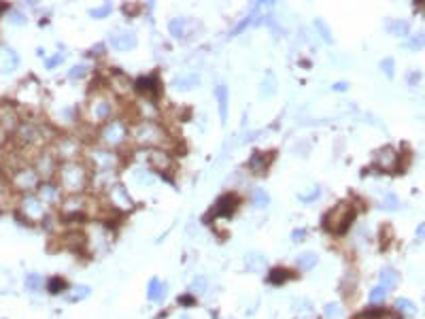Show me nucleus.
Listing matches in <instances>:
<instances>
[{
	"label": "nucleus",
	"mask_w": 425,
	"mask_h": 319,
	"mask_svg": "<svg viewBox=\"0 0 425 319\" xmlns=\"http://www.w3.org/2000/svg\"><path fill=\"white\" fill-rule=\"evenodd\" d=\"M251 202L255 209H266L270 204V194H268L264 188H255L251 194Z\"/></svg>",
	"instance_id": "nucleus-25"
},
{
	"label": "nucleus",
	"mask_w": 425,
	"mask_h": 319,
	"mask_svg": "<svg viewBox=\"0 0 425 319\" xmlns=\"http://www.w3.org/2000/svg\"><path fill=\"white\" fill-rule=\"evenodd\" d=\"M381 70L391 79L393 77V70H396V66H393V58H385V60H383L381 62Z\"/></svg>",
	"instance_id": "nucleus-48"
},
{
	"label": "nucleus",
	"mask_w": 425,
	"mask_h": 319,
	"mask_svg": "<svg viewBox=\"0 0 425 319\" xmlns=\"http://www.w3.org/2000/svg\"><path fill=\"white\" fill-rule=\"evenodd\" d=\"M132 139L136 141L138 145L155 149V145H162V143L166 141V132L162 130L160 123H155V121H140V123L134 126Z\"/></svg>",
	"instance_id": "nucleus-3"
},
{
	"label": "nucleus",
	"mask_w": 425,
	"mask_h": 319,
	"mask_svg": "<svg viewBox=\"0 0 425 319\" xmlns=\"http://www.w3.org/2000/svg\"><path fill=\"white\" fill-rule=\"evenodd\" d=\"M298 198L302 200V202L315 200V198H319V188H313V192H310V194H298Z\"/></svg>",
	"instance_id": "nucleus-50"
},
{
	"label": "nucleus",
	"mask_w": 425,
	"mask_h": 319,
	"mask_svg": "<svg viewBox=\"0 0 425 319\" xmlns=\"http://www.w3.org/2000/svg\"><path fill=\"white\" fill-rule=\"evenodd\" d=\"M7 19H9V24H13V26H26V22H28L26 15L22 11H17V9H11Z\"/></svg>",
	"instance_id": "nucleus-41"
},
{
	"label": "nucleus",
	"mask_w": 425,
	"mask_h": 319,
	"mask_svg": "<svg viewBox=\"0 0 425 319\" xmlns=\"http://www.w3.org/2000/svg\"><path fill=\"white\" fill-rule=\"evenodd\" d=\"M24 285H26V290H28V292L38 294V292L45 287V281H43V277H40L38 272H28V275H26V279H24Z\"/></svg>",
	"instance_id": "nucleus-24"
},
{
	"label": "nucleus",
	"mask_w": 425,
	"mask_h": 319,
	"mask_svg": "<svg viewBox=\"0 0 425 319\" xmlns=\"http://www.w3.org/2000/svg\"><path fill=\"white\" fill-rule=\"evenodd\" d=\"M353 219H355L353 204H351V202H340L332 211H327L323 223H325V230L334 232V234H343V232L349 230V225H351Z\"/></svg>",
	"instance_id": "nucleus-2"
},
{
	"label": "nucleus",
	"mask_w": 425,
	"mask_h": 319,
	"mask_svg": "<svg viewBox=\"0 0 425 319\" xmlns=\"http://www.w3.org/2000/svg\"><path fill=\"white\" fill-rule=\"evenodd\" d=\"M36 56H38V58H45V49L38 47V49H36Z\"/></svg>",
	"instance_id": "nucleus-54"
},
{
	"label": "nucleus",
	"mask_w": 425,
	"mask_h": 319,
	"mask_svg": "<svg viewBox=\"0 0 425 319\" xmlns=\"http://www.w3.org/2000/svg\"><path fill=\"white\" fill-rule=\"evenodd\" d=\"M89 160L94 164V168L98 172H113L117 166V156L113 151H107V149H91L89 153Z\"/></svg>",
	"instance_id": "nucleus-5"
},
{
	"label": "nucleus",
	"mask_w": 425,
	"mask_h": 319,
	"mask_svg": "<svg viewBox=\"0 0 425 319\" xmlns=\"http://www.w3.org/2000/svg\"><path fill=\"white\" fill-rule=\"evenodd\" d=\"M85 204H87V200L83 198L81 194H70V198H66L64 204H62V211L66 215H77V213L85 211Z\"/></svg>",
	"instance_id": "nucleus-13"
},
{
	"label": "nucleus",
	"mask_w": 425,
	"mask_h": 319,
	"mask_svg": "<svg viewBox=\"0 0 425 319\" xmlns=\"http://www.w3.org/2000/svg\"><path fill=\"white\" fill-rule=\"evenodd\" d=\"M64 281L62 279H58V277H54V279L49 281V285H47V290H49V294H60V290H64Z\"/></svg>",
	"instance_id": "nucleus-47"
},
{
	"label": "nucleus",
	"mask_w": 425,
	"mask_h": 319,
	"mask_svg": "<svg viewBox=\"0 0 425 319\" xmlns=\"http://www.w3.org/2000/svg\"><path fill=\"white\" fill-rule=\"evenodd\" d=\"M19 66V56L9 45H0V75H11Z\"/></svg>",
	"instance_id": "nucleus-8"
},
{
	"label": "nucleus",
	"mask_w": 425,
	"mask_h": 319,
	"mask_svg": "<svg viewBox=\"0 0 425 319\" xmlns=\"http://www.w3.org/2000/svg\"><path fill=\"white\" fill-rule=\"evenodd\" d=\"M147 162H149V166L153 170H158V172H168L172 168V158H170V153L168 151H164V149H149L147 151Z\"/></svg>",
	"instance_id": "nucleus-7"
},
{
	"label": "nucleus",
	"mask_w": 425,
	"mask_h": 319,
	"mask_svg": "<svg viewBox=\"0 0 425 319\" xmlns=\"http://www.w3.org/2000/svg\"><path fill=\"white\" fill-rule=\"evenodd\" d=\"M91 294V287L89 285H77L75 290H72V294L68 296V300L70 302H79V300H85V298Z\"/></svg>",
	"instance_id": "nucleus-36"
},
{
	"label": "nucleus",
	"mask_w": 425,
	"mask_h": 319,
	"mask_svg": "<svg viewBox=\"0 0 425 319\" xmlns=\"http://www.w3.org/2000/svg\"><path fill=\"white\" fill-rule=\"evenodd\" d=\"M206 290H209V279H206L204 275H196L194 279H192V283H190V292L196 296V294H204Z\"/></svg>",
	"instance_id": "nucleus-28"
},
{
	"label": "nucleus",
	"mask_w": 425,
	"mask_h": 319,
	"mask_svg": "<svg viewBox=\"0 0 425 319\" xmlns=\"http://www.w3.org/2000/svg\"><path fill=\"white\" fill-rule=\"evenodd\" d=\"M404 47L410 49V51H419L425 47V32H417L414 36H410L406 43H404Z\"/></svg>",
	"instance_id": "nucleus-34"
},
{
	"label": "nucleus",
	"mask_w": 425,
	"mask_h": 319,
	"mask_svg": "<svg viewBox=\"0 0 425 319\" xmlns=\"http://www.w3.org/2000/svg\"><path fill=\"white\" fill-rule=\"evenodd\" d=\"M381 285H385L387 290L389 287H396L398 285V272L393 268H383L381 270Z\"/></svg>",
	"instance_id": "nucleus-31"
},
{
	"label": "nucleus",
	"mask_w": 425,
	"mask_h": 319,
	"mask_svg": "<svg viewBox=\"0 0 425 319\" xmlns=\"http://www.w3.org/2000/svg\"><path fill=\"white\" fill-rule=\"evenodd\" d=\"M36 168H38L40 174H45V177L54 174V172H56V160H54V156H49V153H43V156L36 160Z\"/></svg>",
	"instance_id": "nucleus-23"
},
{
	"label": "nucleus",
	"mask_w": 425,
	"mask_h": 319,
	"mask_svg": "<svg viewBox=\"0 0 425 319\" xmlns=\"http://www.w3.org/2000/svg\"><path fill=\"white\" fill-rule=\"evenodd\" d=\"M323 315H325V319H340V315H343V308H340L338 302H327L323 306Z\"/></svg>",
	"instance_id": "nucleus-37"
},
{
	"label": "nucleus",
	"mask_w": 425,
	"mask_h": 319,
	"mask_svg": "<svg viewBox=\"0 0 425 319\" xmlns=\"http://www.w3.org/2000/svg\"><path fill=\"white\" fill-rule=\"evenodd\" d=\"M111 196H113V202H115L117 207H130V204H132L130 196L126 194V190H123L121 185H117V188L113 190V194H111Z\"/></svg>",
	"instance_id": "nucleus-29"
},
{
	"label": "nucleus",
	"mask_w": 425,
	"mask_h": 319,
	"mask_svg": "<svg viewBox=\"0 0 425 319\" xmlns=\"http://www.w3.org/2000/svg\"><path fill=\"white\" fill-rule=\"evenodd\" d=\"M134 179H136L138 183H147V185H151V183L155 181V177H153V174H151L149 170H143V168L134 172Z\"/></svg>",
	"instance_id": "nucleus-45"
},
{
	"label": "nucleus",
	"mask_w": 425,
	"mask_h": 319,
	"mask_svg": "<svg viewBox=\"0 0 425 319\" xmlns=\"http://www.w3.org/2000/svg\"><path fill=\"white\" fill-rule=\"evenodd\" d=\"M236 204H238V198L234 196V194H227V196L219 198L215 204V215H230L234 209H236Z\"/></svg>",
	"instance_id": "nucleus-22"
},
{
	"label": "nucleus",
	"mask_w": 425,
	"mask_h": 319,
	"mask_svg": "<svg viewBox=\"0 0 425 319\" xmlns=\"http://www.w3.org/2000/svg\"><path fill=\"white\" fill-rule=\"evenodd\" d=\"M58 177H60L62 190H66L68 194H81L87 185V170L83 164L75 160L62 162L58 168Z\"/></svg>",
	"instance_id": "nucleus-1"
},
{
	"label": "nucleus",
	"mask_w": 425,
	"mask_h": 319,
	"mask_svg": "<svg viewBox=\"0 0 425 319\" xmlns=\"http://www.w3.org/2000/svg\"><path fill=\"white\" fill-rule=\"evenodd\" d=\"M396 308H398V313H406V315H410V313H414V306L408 298H398L396 300Z\"/></svg>",
	"instance_id": "nucleus-43"
},
{
	"label": "nucleus",
	"mask_w": 425,
	"mask_h": 319,
	"mask_svg": "<svg viewBox=\"0 0 425 319\" xmlns=\"http://www.w3.org/2000/svg\"><path fill=\"white\" fill-rule=\"evenodd\" d=\"M58 198H60V188H58V185L49 183V181L38 185V200L40 202L54 204V202H58Z\"/></svg>",
	"instance_id": "nucleus-16"
},
{
	"label": "nucleus",
	"mask_w": 425,
	"mask_h": 319,
	"mask_svg": "<svg viewBox=\"0 0 425 319\" xmlns=\"http://www.w3.org/2000/svg\"><path fill=\"white\" fill-rule=\"evenodd\" d=\"M168 32H170L172 38H177V40L187 38V19H185V17H174V19H170Z\"/></svg>",
	"instance_id": "nucleus-20"
},
{
	"label": "nucleus",
	"mask_w": 425,
	"mask_h": 319,
	"mask_svg": "<svg viewBox=\"0 0 425 319\" xmlns=\"http://www.w3.org/2000/svg\"><path fill=\"white\" fill-rule=\"evenodd\" d=\"M387 30L393 34V36H408V22H404V19H393V22L387 24Z\"/></svg>",
	"instance_id": "nucleus-26"
},
{
	"label": "nucleus",
	"mask_w": 425,
	"mask_h": 319,
	"mask_svg": "<svg viewBox=\"0 0 425 319\" xmlns=\"http://www.w3.org/2000/svg\"><path fill=\"white\" fill-rule=\"evenodd\" d=\"M368 298H370V302H372V304H381V302L387 298V287H385V285H376L374 290L370 292V296H368Z\"/></svg>",
	"instance_id": "nucleus-38"
},
{
	"label": "nucleus",
	"mask_w": 425,
	"mask_h": 319,
	"mask_svg": "<svg viewBox=\"0 0 425 319\" xmlns=\"http://www.w3.org/2000/svg\"><path fill=\"white\" fill-rule=\"evenodd\" d=\"M353 319H398V315L391 311H370V313H361Z\"/></svg>",
	"instance_id": "nucleus-35"
},
{
	"label": "nucleus",
	"mask_w": 425,
	"mask_h": 319,
	"mask_svg": "<svg viewBox=\"0 0 425 319\" xmlns=\"http://www.w3.org/2000/svg\"><path fill=\"white\" fill-rule=\"evenodd\" d=\"M111 11H113V5H111V3H105V5H100V7L89 9V15L94 17V19H102V17L111 15Z\"/></svg>",
	"instance_id": "nucleus-39"
},
{
	"label": "nucleus",
	"mask_w": 425,
	"mask_h": 319,
	"mask_svg": "<svg viewBox=\"0 0 425 319\" xmlns=\"http://www.w3.org/2000/svg\"><path fill=\"white\" fill-rule=\"evenodd\" d=\"M89 73V66L87 64H77V66H72L70 70H68V77L70 79H83Z\"/></svg>",
	"instance_id": "nucleus-44"
},
{
	"label": "nucleus",
	"mask_w": 425,
	"mask_h": 319,
	"mask_svg": "<svg viewBox=\"0 0 425 319\" xmlns=\"http://www.w3.org/2000/svg\"><path fill=\"white\" fill-rule=\"evenodd\" d=\"M289 279V272L283 270V268H274L270 275H268V281H270L272 285H278V283H285Z\"/></svg>",
	"instance_id": "nucleus-40"
},
{
	"label": "nucleus",
	"mask_w": 425,
	"mask_h": 319,
	"mask_svg": "<svg viewBox=\"0 0 425 319\" xmlns=\"http://www.w3.org/2000/svg\"><path fill=\"white\" fill-rule=\"evenodd\" d=\"M319 262V255L315 251H304V253H300L298 258H296V266H298V270H313L315 266Z\"/></svg>",
	"instance_id": "nucleus-21"
},
{
	"label": "nucleus",
	"mask_w": 425,
	"mask_h": 319,
	"mask_svg": "<svg viewBox=\"0 0 425 319\" xmlns=\"http://www.w3.org/2000/svg\"><path fill=\"white\" fill-rule=\"evenodd\" d=\"M128 134L130 132H128L126 123H123L121 119H113V121H107L105 128L100 130V141L105 143L107 147H117L128 139Z\"/></svg>",
	"instance_id": "nucleus-4"
},
{
	"label": "nucleus",
	"mask_w": 425,
	"mask_h": 319,
	"mask_svg": "<svg viewBox=\"0 0 425 319\" xmlns=\"http://www.w3.org/2000/svg\"><path fill=\"white\" fill-rule=\"evenodd\" d=\"M19 126V117H17V113L13 107H9V105H3L0 107V128L7 130V132H11Z\"/></svg>",
	"instance_id": "nucleus-12"
},
{
	"label": "nucleus",
	"mask_w": 425,
	"mask_h": 319,
	"mask_svg": "<svg viewBox=\"0 0 425 319\" xmlns=\"http://www.w3.org/2000/svg\"><path fill=\"white\" fill-rule=\"evenodd\" d=\"M109 43L117 51H128V49L136 47L138 40H136V34H134L132 30H115V32L109 34Z\"/></svg>",
	"instance_id": "nucleus-6"
},
{
	"label": "nucleus",
	"mask_w": 425,
	"mask_h": 319,
	"mask_svg": "<svg viewBox=\"0 0 425 319\" xmlns=\"http://www.w3.org/2000/svg\"><path fill=\"white\" fill-rule=\"evenodd\" d=\"M200 83V75L198 73H190V75H181L172 81V87L174 89H181V92H190L196 85Z\"/></svg>",
	"instance_id": "nucleus-19"
},
{
	"label": "nucleus",
	"mask_w": 425,
	"mask_h": 319,
	"mask_svg": "<svg viewBox=\"0 0 425 319\" xmlns=\"http://www.w3.org/2000/svg\"><path fill=\"white\" fill-rule=\"evenodd\" d=\"M276 94V81H274V77H272V73H268L266 75V81L262 83V98H272Z\"/></svg>",
	"instance_id": "nucleus-30"
},
{
	"label": "nucleus",
	"mask_w": 425,
	"mask_h": 319,
	"mask_svg": "<svg viewBox=\"0 0 425 319\" xmlns=\"http://www.w3.org/2000/svg\"><path fill=\"white\" fill-rule=\"evenodd\" d=\"M62 62H64V54H56L54 58H47V60H45V68H47V70H54L56 66L62 64Z\"/></svg>",
	"instance_id": "nucleus-46"
},
{
	"label": "nucleus",
	"mask_w": 425,
	"mask_h": 319,
	"mask_svg": "<svg viewBox=\"0 0 425 319\" xmlns=\"http://www.w3.org/2000/svg\"><path fill=\"white\" fill-rule=\"evenodd\" d=\"M383 209L396 211V209H398V198L393 196V194H387V196H385V202H383Z\"/></svg>",
	"instance_id": "nucleus-49"
},
{
	"label": "nucleus",
	"mask_w": 425,
	"mask_h": 319,
	"mask_svg": "<svg viewBox=\"0 0 425 319\" xmlns=\"http://www.w3.org/2000/svg\"><path fill=\"white\" fill-rule=\"evenodd\" d=\"M304 239H306V230L304 228H298V230L292 232V241L294 243H302Z\"/></svg>",
	"instance_id": "nucleus-51"
},
{
	"label": "nucleus",
	"mask_w": 425,
	"mask_h": 319,
	"mask_svg": "<svg viewBox=\"0 0 425 319\" xmlns=\"http://www.w3.org/2000/svg\"><path fill=\"white\" fill-rule=\"evenodd\" d=\"M347 87H349V83H345V81H338V83L332 85V89H334V92H345Z\"/></svg>",
	"instance_id": "nucleus-53"
},
{
	"label": "nucleus",
	"mask_w": 425,
	"mask_h": 319,
	"mask_svg": "<svg viewBox=\"0 0 425 319\" xmlns=\"http://www.w3.org/2000/svg\"><path fill=\"white\" fill-rule=\"evenodd\" d=\"M245 266H247L249 272L260 275V272H264V268H266V255L257 253V251H249V253L245 255Z\"/></svg>",
	"instance_id": "nucleus-15"
},
{
	"label": "nucleus",
	"mask_w": 425,
	"mask_h": 319,
	"mask_svg": "<svg viewBox=\"0 0 425 319\" xmlns=\"http://www.w3.org/2000/svg\"><path fill=\"white\" fill-rule=\"evenodd\" d=\"M414 236H417L419 241H423V239H425V221H423V223H419V228H417V232H414Z\"/></svg>",
	"instance_id": "nucleus-52"
},
{
	"label": "nucleus",
	"mask_w": 425,
	"mask_h": 319,
	"mask_svg": "<svg viewBox=\"0 0 425 319\" xmlns=\"http://www.w3.org/2000/svg\"><path fill=\"white\" fill-rule=\"evenodd\" d=\"M13 183H15V188L17 190H34L36 185H38V177H36V170L32 168H19L15 174H13Z\"/></svg>",
	"instance_id": "nucleus-9"
},
{
	"label": "nucleus",
	"mask_w": 425,
	"mask_h": 319,
	"mask_svg": "<svg viewBox=\"0 0 425 319\" xmlns=\"http://www.w3.org/2000/svg\"><path fill=\"white\" fill-rule=\"evenodd\" d=\"M376 166L383 168V170H396L398 166V153L396 149H391V147H385V149H381L376 153Z\"/></svg>",
	"instance_id": "nucleus-11"
},
{
	"label": "nucleus",
	"mask_w": 425,
	"mask_h": 319,
	"mask_svg": "<svg viewBox=\"0 0 425 319\" xmlns=\"http://www.w3.org/2000/svg\"><path fill=\"white\" fill-rule=\"evenodd\" d=\"M155 87H158V79H155V77L138 79V83H136V89L145 92V94H155Z\"/></svg>",
	"instance_id": "nucleus-33"
},
{
	"label": "nucleus",
	"mask_w": 425,
	"mask_h": 319,
	"mask_svg": "<svg viewBox=\"0 0 425 319\" xmlns=\"http://www.w3.org/2000/svg\"><path fill=\"white\" fill-rule=\"evenodd\" d=\"M315 28L319 30V34H321V38H323L325 43H332V40H334V38H332V30L327 28V24L323 22V19H315Z\"/></svg>",
	"instance_id": "nucleus-42"
},
{
	"label": "nucleus",
	"mask_w": 425,
	"mask_h": 319,
	"mask_svg": "<svg viewBox=\"0 0 425 319\" xmlns=\"http://www.w3.org/2000/svg\"><path fill=\"white\" fill-rule=\"evenodd\" d=\"M181 319H190V315H183V317H181Z\"/></svg>",
	"instance_id": "nucleus-55"
},
{
	"label": "nucleus",
	"mask_w": 425,
	"mask_h": 319,
	"mask_svg": "<svg viewBox=\"0 0 425 319\" xmlns=\"http://www.w3.org/2000/svg\"><path fill=\"white\" fill-rule=\"evenodd\" d=\"M91 113H94V117H96L98 121L109 119L111 113H113L111 100H109V98H96L94 102H91Z\"/></svg>",
	"instance_id": "nucleus-17"
},
{
	"label": "nucleus",
	"mask_w": 425,
	"mask_h": 319,
	"mask_svg": "<svg viewBox=\"0 0 425 319\" xmlns=\"http://www.w3.org/2000/svg\"><path fill=\"white\" fill-rule=\"evenodd\" d=\"M22 209L28 219H40L45 215V202H40L38 196H28L22 204Z\"/></svg>",
	"instance_id": "nucleus-10"
},
{
	"label": "nucleus",
	"mask_w": 425,
	"mask_h": 319,
	"mask_svg": "<svg viewBox=\"0 0 425 319\" xmlns=\"http://www.w3.org/2000/svg\"><path fill=\"white\" fill-rule=\"evenodd\" d=\"M60 156L72 160V156H77V143L70 141V139H64L60 143Z\"/></svg>",
	"instance_id": "nucleus-32"
},
{
	"label": "nucleus",
	"mask_w": 425,
	"mask_h": 319,
	"mask_svg": "<svg viewBox=\"0 0 425 319\" xmlns=\"http://www.w3.org/2000/svg\"><path fill=\"white\" fill-rule=\"evenodd\" d=\"M266 153H260V151H255L253 156H251V160H249V168H251L255 174H262L264 170H266Z\"/></svg>",
	"instance_id": "nucleus-27"
},
{
	"label": "nucleus",
	"mask_w": 425,
	"mask_h": 319,
	"mask_svg": "<svg viewBox=\"0 0 425 319\" xmlns=\"http://www.w3.org/2000/svg\"><path fill=\"white\" fill-rule=\"evenodd\" d=\"M215 98H217V105H219V117H221V123L225 126V123H227V102H230V94H227V87H225V85H217V87H215Z\"/></svg>",
	"instance_id": "nucleus-18"
},
{
	"label": "nucleus",
	"mask_w": 425,
	"mask_h": 319,
	"mask_svg": "<svg viewBox=\"0 0 425 319\" xmlns=\"http://www.w3.org/2000/svg\"><path fill=\"white\" fill-rule=\"evenodd\" d=\"M166 292H168V283L160 281V279H151L149 287H147V298L151 302H162L166 298Z\"/></svg>",
	"instance_id": "nucleus-14"
},
{
	"label": "nucleus",
	"mask_w": 425,
	"mask_h": 319,
	"mask_svg": "<svg viewBox=\"0 0 425 319\" xmlns=\"http://www.w3.org/2000/svg\"><path fill=\"white\" fill-rule=\"evenodd\" d=\"M0 143H3V134H0Z\"/></svg>",
	"instance_id": "nucleus-56"
}]
</instances>
